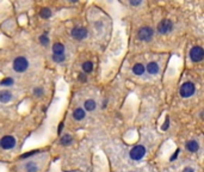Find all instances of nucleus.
I'll return each instance as SVG.
<instances>
[{"instance_id":"obj_1","label":"nucleus","mask_w":204,"mask_h":172,"mask_svg":"<svg viewBox=\"0 0 204 172\" xmlns=\"http://www.w3.org/2000/svg\"><path fill=\"white\" fill-rule=\"evenodd\" d=\"M12 67L17 73H23V72L27 71V67H29V61H27V57L18 56L13 60Z\"/></svg>"},{"instance_id":"obj_2","label":"nucleus","mask_w":204,"mask_h":172,"mask_svg":"<svg viewBox=\"0 0 204 172\" xmlns=\"http://www.w3.org/2000/svg\"><path fill=\"white\" fill-rule=\"evenodd\" d=\"M196 91V87H195V84L191 83V81H186L184 83L183 85L180 86V90H179V93L183 98H190L191 96L195 93Z\"/></svg>"},{"instance_id":"obj_3","label":"nucleus","mask_w":204,"mask_h":172,"mask_svg":"<svg viewBox=\"0 0 204 172\" xmlns=\"http://www.w3.org/2000/svg\"><path fill=\"white\" fill-rule=\"evenodd\" d=\"M146 154V148L142 146V145H137L135 147H133L129 152V157L131 160H135V161H138L141 160L142 158L145 157Z\"/></svg>"},{"instance_id":"obj_4","label":"nucleus","mask_w":204,"mask_h":172,"mask_svg":"<svg viewBox=\"0 0 204 172\" xmlns=\"http://www.w3.org/2000/svg\"><path fill=\"white\" fill-rule=\"evenodd\" d=\"M172 29H173V23L171 19H163L158 24V32L161 35H166V34L171 32Z\"/></svg>"},{"instance_id":"obj_5","label":"nucleus","mask_w":204,"mask_h":172,"mask_svg":"<svg viewBox=\"0 0 204 172\" xmlns=\"http://www.w3.org/2000/svg\"><path fill=\"white\" fill-rule=\"evenodd\" d=\"M153 29L149 27H143L137 31V38L140 41H150L153 37Z\"/></svg>"},{"instance_id":"obj_6","label":"nucleus","mask_w":204,"mask_h":172,"mask_svg":"<svg viewBox=\"0 0 204 172\" xmlns=\"http://www.w3.org/2000/svg\"><path fill=\"white\" fill-rule=\"evenodd\" d=\"M204 57V52L203 48L201 47H193L190 50V59L193 62H199L202 61Z\"/></svg>"},{"instance_id":"obj_7","label":"nucleus","mask_w":204,"mask_h":172,"mask_svg":"<svg viewBox=\"0 0 204 172\" xmlns=\"http://www.w3.org/2000/svg\"><path fill=\"white\" fill-rule=\"evenodd\" d=\"M16 146V139L11 135H6L0 140V147L2 149H12Z\"/></svg>"},{"instance_id":"obj_8","label":"nucleus","mask_w":204,"mask_h":172,"mask_svg":"<svg viewBox=\"0 0 204 172\" xmlns=\"http://www.w3.org/2000/svg\"><path fill=\"white\" fill-rule=\"evenodd\" d=\"M72 36H73L75 40L81 41V40L87 37V30L85 28H79V27H77V28H74L72 30Z\"/></svg>"},{"instance_id":"obj_9","label":"nucleus","mask_w":204,"mask_h":172,"mask_svg":"<svg viewBox=\"0 0 204 172\" xmlns=\"http://www.w3.org/2000/svg\"><path fill=\"white\" fill-rule=\"evenodd\" d=\"M11 99H12V93H11L9 90H2V91H0V103L6 104V103H9Z\"/></svg>"},{"instance_id":"obj_10","label":"nucleus","mask_w":204,"mask_h":172,"mask_svg":"<svg viewBox=\"0 0 204 172\" xmlns=\"http://www.w3.org/2000/svg\"><path fill=\"white\" fill-rule=\"evenodd\" d=\"M147 72L152 74V75H155V74H158L159 71H160V68H159V65L155 62V61H150L149 63L147 65Z\"/></svg>"},{"instance_id":"obj_11","label":"nucleus","mask_w":204,"mask_h":172,"mask_svg":"<svg viewBox=\"0 0 204 172\" xmlns=\"http://www.w3.org/2000/svg\"><path fill=\"white\" fill-rule=\"evenodd\" d=\"M53 53L54 55H65V45L62 43L56 42L53 44Z\"/></svg>"},{"instance_id":"obj_12","label":"nucleus","mask_w":204,"mask_h":172,"mask_svg":"<svg viewBox=\"0 0 204 172\" xmlns=\"http://www.w3.org/2000/svg\"><path fill=\"white\" fill-rule=\"evenodd\" d=\"M85 116H86V113H85V110L82 108H77L73 111V118L75 121H82L85 118Z\"/></svg>"},{"instance_id":"obj_13","label":"nucleus","mask_w":204,"mask_h":172,"mask_svg":"<svg viewBox=\"0 0 204 172\" xmlns=\"http://www.w3.org/2000/svg\"><path fill=\"white\" fill-rule=\"evenodd\" d=\"M97 108V103L93 99H87L84 103V110L86 111H93Z\"/></svg>"},{"instance_id":"obj_14","label":"nucleus","mask_w":204,"mask_h":172,"mask_svg":"<svg viewBox=\"0 0 204 172\" xmlns=\"http://www.w3.org/2000/svg\"><path fill=\"white\" fill-rule=\"evenodd\" d=\"M186 148H188V151H190L191 153H196L199 149V143L196 140H191L186 143Z\"/></svg>"},{"instance_id":"obj_15","label":"nucleus","mask_w":204,"mask_h":172,"mask_svg":"<svg viewBox=\"0 0 204 172\" xmlns=\"http://www.w3.org/2000/svg\"><path fill=\"white\" fill-rule=\"evenodd\" d=\"M145 71H146V67L142 63H136V65H134V67H133V73L135 75H142L145 73Z\"/></svg>"},{"instance_id":"obj_16","label":"nucleus","mask_w":204,"mask_h":172,"mask_svg":"<svg viewBox=\"0 0 204 172\" xmlns=\"http://www.w3.org/2000/svg\"><path fill=\"white\" fill-rule=\"evenodd\" d=\"M72 142H73V138H72L69 134L62 135L61 139H60V143H61L62 146H69V145H72Z\"/></svg>"},{"instance_id":"obj_17","label":"nucleus","mask_w":204,"mask_h":172,"mask_svg":"<svg viewBox=\"0 0 204 172\" xmlns=\"http://www.w3.org/2000/svg\"><path fill=\"white\" fill-rule=\"evenodd\" d=\"M25 171L27 172H37L38 171V166L36 163L34 161H29L25 164Z\"/></svg>"},{"instance_id":"obj_18","label":"nucleus","mask_w":204,"mask_h":172,"mask_svg":"<svg viewBox=\"0 0 204 172\" xmlns=\"http://www.w3.org/2000/svg\"><path fill=\"white\" fill-rule=\"evenodd\" d=\"M82 71L85 73H91L93 71V63L91 61H85L82 63Z\"/></svg>"},{"instance_id":"obj_19","label":"nucleus","mask_w":204,"mask_h":172,"mask_svg":"<svg viewBox=\"0 0 204 172\" xmlns=\"http://www.w3.org/2000/svg\"><path fill=\"white\" fill-rule=\"evenodd\" d=\"M13 84H14L13 78H10V77H7V78H4V79L0 81V85H1V86H12Z\"/></svg>"},{"instance_id":"obj_20","label":"nucleus","mask_w":204,"mask_h":172,"mask_svg":"<svg viewBox=\"0 0 204 172\" xmlns=\"http://www.w3.org/2000/svg\"><path fill=\"white\" fill-rule=\"evenodd\" d=\"M40 16H41L42 18H49V17H52V11L48 9V7H43L41 10V12H40Z\"/></svg>"},{"instance_id":"obj_21","label":"nucleus","mask_w":204,"mask_h":172,"mask_svg":"<svg viewBox=\"0 0 204 172\" xmlns=\"http://www.w3.org/2000/svg\"><path fill=\"white\" fill-rule=\"evenodd\" d=\"M52 59H53V61H54V62L60 63V62H63V61L66 60V55H53Z\"/></svg>"},{"instance_id":"obj_22","label":"nucleus","mask_w":204,"mask_h":172,"mask_svg":"<svg viewBox=\"0 0 204 172\" xmlns=\"http://www.w3.org/2000/svg\"><path fill=\"white\" fill-rule=\"evenodd\" d=\"M43 93H44V90H43L42 87H35V88H34V95H35L36 97H42Z\"/></svg>"},{"instance_id":"obj_23","label":"nucleus","mask_w":204,"mask_h":172,"mask_svg":"<svg viewBox=\"0 0 204 172\" xmlns=\"http://www.w3.org/2000/svg\"><path fill=\"white\" fill-rule=\"evenodd\" d=\"M40 43L42 45H48L49 44V38L45 35H42V36H40Z\"/></svg>"},{"instance_id":"obj_24","label":"nucleus","mask_w":204,"mask_h":172,"mask_svg":"<svg viewBox=\"0 0 204 172\" xmlns=\"http://www.w3.org/2000/svg\"><path fill=\"white\" fill-rule=\"evenodd\" d=\"M168 127H170V117L167 116V117H166V120H165V122H163V127H161V129H163V131H165V130H167V129H168Z\"/></svg>"},{"instance_id":"obj_25","label":"nucleus","mask_w":204,"mask_h":172,"mask_svg":"<svg viewBox=\"0 0 204 172\" xmlns=\"http://www.w3.org/2000/svg\"><path fill=\"white\" fill-rule=\"evenodd\" d=\"M36 153H37V151L27 152V153H25V154H22V156H20V159H25V158H29V157H31V156H35Z\"/></svg>"},{"instance_id":"obj_26","label":"nucleus","mask_w":204,"mask_h":172,"mask_svg":"<svg viewBox=\"0 0 204 172\" xmlns=\"http://www.w3.org/2000/svg\"><path fill=\"white\" fill-rule=\"evenodd\" d=\"M78 79L82 81V83H85L86 80H87V77H86V74H84V73H80L79 75H78Z\"/></svg>"},{"instance_id":"obj_27","label":"nucleus","mask_w":204,"mask_h":172,"mask_svg":"<svg viewBox=\"0 0 204 172\" xmlns=\"http://www.w3.org/2000/svg\"><path fill=\"white\" fill-rule=\"evenodd\" d=\"M130 2V5H133V6H138V5H141V0H130L129 1Z\"/></svg>"},{"instance_id":"obj_28","label":"nucleus","mask_w":204,"mask_h":172,"mask_svg":"<svg viewBox=\"0 0 204 172\" xmlns=\"http://www.w3.org/2000/svg\"><path fill=\"white\" fill-rule=\"evenodd\" d=\"M178 154H179V149H177V151L174 152V154H173V156L171 157V159H170V160H171V161H173V160H176V159H177V158H178Z\"/></svg>"},{"instance_id":"obj_29","label":"nucleus","mask_w":204,"mask_h":172,"mask_svg":"<svg viewBox=\"0 0 204 172\" xmlns=\"http://www.w3.org/2000/svg\"><path fill=\"white\" fill-rule=\"evenodd\" d=\"M62 129H63V123H60V124H59V128H57V134H61Z\"/></svg>"},{"instance_id":"obj_30","label":"nucleus","mask_w":204,"mask_h":172,"mask_svg":"<svg viewBox=\"0 0 204 172\" xmlns=\"http://www.w3.org/2000/svg\"><path fill=\"white\" fill-rule=\"evenodd\" d=\"M183 172H195V170H193L192 167H190V166H188V167H185V169L183 170Z\"/></svg>"},{"instance_id":"obj_31","label":"nucleus","mask_w":204,"mask_h":172,"mask_svg":"<svg viewBox=\"0 0 204 172\" xmlns=\"http://www.w3.org/2000/svg\"><path fill=\"white\" fill-rule=\"evenodd\" d=\"M106 103H108V100H104V103H103V108H105V106H106Z\"/></svg>"},{"instance_id":"obj_32","label":"nucleus","mask_w":204,"mask_h":172,"mask_svg":"<svg viewBox=\"0 0 204 172\" xmlns=\"http://www.w3.org/2000/svg\"><path fill=\"white\" fill-rule=\"evenodd\" d=\"M130 172H134V171H130Z\"/></svg>"}]
</instances>
